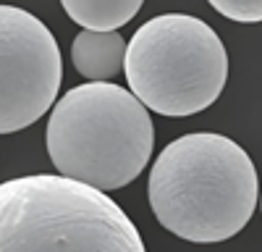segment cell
<instances>
[{"mask_svg": "<svg viewBox=\"0 0 262 252\" xmlns=\"http://www.w3.org/2000/svg\"><path fill=\"white\" fill-rule=\"evenodd\" d=\"M147 195L158 223L170 234L215 244L249 223L259 181L242 144L226 134L194 132L163 147L149 171Z\"/></svg>", "mask_w": 262, "mask_h": 252, "instance_id": "6da1fadb", "label": "cell"}, {"mask_svg": "<svg viewBox=\"0 0 262 252\" xmlns=\"http://www.w3.org/2000/svg\"><path fill=\"white\" fill-rule=\"evenodd\" d=\"M126 81L147 111L181 118L221 97L228 53L217 32L189 13H163L126 42Z\"/></svg>", "mask_w": 262, "mask_h": 252, "instance_id": "277c9868", "label": "cell"}, {"mask_svg": "<svg viewBox=\"0 0 262 252\" xmlns=\"http://www.w3.org/2000/svg\"><path fill=\"white\" fill-rule=\"evenodd\" d=\"M74 69L90 81H111L126 60V39L118 32H79L71 42Z\"/></svg>", "mask_w": 262, "mask_h": 252, "instance_id": "8992f818", "label": "cell"}, {"mask_svg": "<svg viewBox=\"0 0 262 252\" xmlns=\"http://www.w3.org/2000/svg\"><path fill=\"white\" fill-rule=\"evenodd\" d=\"M139 0H66L63 11L84 32H116L139 13Z\"/></svg>", "mask_w": 262, "mask_h": 252, "instance_id": "52a82bcc", "label": "cell"}, {"mask_svg": "<svg viewBox=\"0 0 262 252\" xmlns=\"http://www.w3.org/2000/svg\"><path fill=\"white\" fill-rule=\"evenodd\" d=\"M259 210H262V195H259Z\"/></svg>", "mask_w": 262, "mask_h": 252, "instance_id": "9c48e42d", "label": "cell"}, {"mask_svg": "<svg viewBox=\"0 0 262 252\" xmlns=\"http://www.w3.org/2000/svg\"><path fill=\"white\" fill-rule=\"evenodd\" d=\"M217 13H223L238 24H257L262 21V0H212L210 3Z\"/></svg>", "mask_w": 262, "mask_h": 252, "instance_id": "ba28073f", "label": "cell"}, {"mask_svg": "<svg viewBox=\"0 0 262 252\" xmlns=\"http://www.w3.org/2000/svg\"><path fill=\"white\" fill-rule=\"evenodd\" d=\"M45 139L58 176L105 195L142 174L155 129L149 111L128 90L113 81H86L53 105Z\"/></svg>", "mask_w": 262, "mask_h": 252, "instance_id": "7a4b0ae2", "label": "cell"}, {"mask_svg": "<svg viewBox=\"0 0 262 252\" xmlns=\"http://www.w3.org/2000/svg\"><path fill=\"white\" fill-rule=\"evenodd\" d=\"M0 252H147L107 195L58 174L0 184Z\"/></svg>", "mask_w": 262, "mask_h": 252, "instance_id": "3957f363", "label": "cell"}, {"mask_svg": "<svg viewBox=\"0 0 262 252\" xmlns=\"http://www.w3.org/2000/svg\"><path fill=\"white\" fill-rule=\"evenodd\" d=\"M60 48L37 16L0 6V134L37 123L58 97Z\"/></svg>", "mask_w": 262, "mask_h": 252, "instance_id": "5b68a950", "label": "cell"}]
</instances>
